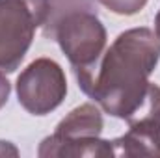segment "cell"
Here are the masks:
<instances>
[{
	"mask_svg": "<svg viewBox=\"0 0 160 158\" xmlns=\"http://www.w3.org/2000/svg\"><path fill=\"white\" fill-rule=\"evenodd\" d=\"M160 60V39L149 28H132L102 52L95 65L75 69L78 87L106 114L128 119L143 102Z\"/></svg>",
	"mask_w": 160,
	"mask_h": 158,
	"instance_id": "cell-1",
	"label": "cell"
},
{
	"mask_svg": "<svg viewBox=\"0 0 160 158\" xmlns=\"http://www.w3.org/2000/svg\"><path fill=\"white\" fill-rule=\"evenodd\" d=\"M43 36L60 45L73 71L95 65L106 47L95 0H48Z\"/></svg>",
	"mask_w": 160,
	"mask_h": 158,
	"instance_id": "cell-2",
	"label": "cell"
},
{
	"mask_svg": "<svg viewBox=\"0 0 160 158\" xmlns=\"http://www.w3.org/2000/svg\"><path fill=\"white\" fill-rule=\"evenodd\" d=\"M104 121L101 110L91 104H80L62 119L52 136L45 138L38 155L50 156H116L112 141L99 140Z\"/></svg>",
	"mask_w": 160,
	"mask_h": 158,
	"instance_id": "cell-3",
	"label": "cell"
},
{
	"mask_svg": "<svg viewBox=\"0 0 160 158\" xmlns=\"http://www.w3.org/2000/svg\"><path fill=\"white\" fill-rule=\"evenodd\" d=\"M47 11L48 0H0V71L21 65Z\"/></svg>",
	"mask_w": 160,
	"mask_h": 158,
	"instance_id": "cell-4",
	"label": "cell"
},
{
	"mask_svg": "<svg viewBox=\"0 0 160 158\" xmlns=\"http://www.w3.org/2000/svg\"><path fill=\"white\" fill-rule=\"evenodd\" d=\"M67 95L63 69L50 58L34 60L17 78L19 104L32 116H47Z\"/></svg>",
	"mask_w": 160,
	"mask_h": 158,
	"instance_id": "cell-5",
	"label": "cell"
},
{
	"mask_svg": "<svg viewBox=\"0 0 160 158\" xmlns=\"http://www.w3.org/2000/svg\"><path fill=\"white\" fill-rule=\"evenodd\" d=\"M128 132L112 141L116 156H160V87L149 84L140 108L127 119Z\"/></svg>",
	"mask_w": 160,
	"mask_h": 158,
	"instance_id": "cell-6",
	"label": "cell"
},
{
	"mask_svg": "<svg viewBox=\"0 0 160 158\" xmlns=\"http://www.w3.org/2000/svg\"><path fill=\"white\" fill-rule=\"evenodd\" d=\"M99 4L118 15H134L145 7L147 0H99Z\"/></svg>",
	"mask_w": 160,
	"mask_h": 158,
	"instance_id": "cell-7",
	"label": "cell"
},
{
	"mask_svg": "<svg viewBox=\"0 0 160 158\" xmlns=\"http://www.w3.org/2000/svg\"><path fill=\"white\" fill-rule=\"evenodd\" d=\"M9 91H11L9 82H8V78L0 73V108L8 102V99H9Z\"/></svg>",
	"mask_w": 160,
	"mask_h": 158,
	"instance_id": "cell-8",
	"label": "cell"
},
{
	"mask_svg": "<svg viewBox=\"0 0 160 158\" xmlns=\"http://www.w3.org/2000/svg\"><path fill=\"white\" fill-rule=\"evenodd\" d=\"M155 30H157V37L160 39V9L157 13V19H155Z\"/></svg>",
	"mask_w": 160,
	"mask_h": 158,
	"instance_id": "cell-9",
	"label": "cell"
}]
</instances>
